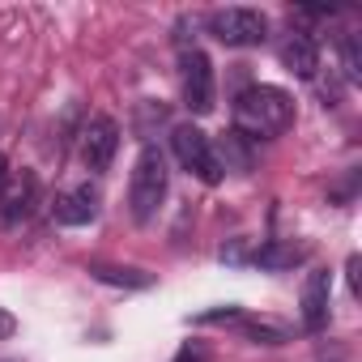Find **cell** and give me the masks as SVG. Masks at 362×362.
<instances>
[{
	"instance_id": "cell-1",
	"label": "cell",
	"mask_w": 362,
	"mask_h": 362,
	"mask_svg": "<svg viewBox=\"0 0 362 362\" xmlns=\"http://www.w3.org/2000/svg\"><path fill=\"white\" fill-rule=\"evenodd\" d=\"M294 124V98L281 86H247L235 98V132L243 141H273Z\"/></svg>"
},
{
	"instance_id": "cell-2",
	"label": "cell",
	"mask_w": 362,
	"mask_h": 362,
	"mask_svg": "<svg viewBox=\"0 0 362 362\" xmlns=\"http://www.w3.org/2000/svg\"><path fill=\"white\" fill-rule=\"evenodd\" d=\"M166 188H170V170H166V158L158 145H145L132 162V175H128V209L136 222H153L162 201H166Z\"/></svg>"
},
{
	"instance_id": "cell-3",
	"label": "cell",
	"mask_w": 362,
	"mask_h": 362,
	"mask_svg": "<svg viewBox=\"0 0 362 362\" xmlns=\"http://www.w3.org/2000/svg\"><path fill=\"white\" fill-rule=\"evenodd\" d=\"M179 90H184V107L192 115H209L218 107V77H214V60L197 47L179 52Z\"/></svg>"
},
{
	"instance_id": "cell-4",
	"label": "cell",
	"mask_w": 362,
	"mask_h": 362,
	"mask_svg": "<svg viewBox=\"0 0 362 362\" xmlns=\"http://www.w3.org/2000/svg\"><path fill=\"white\" fill-rule=\"evenodd\" d=\"M209 35L222 47H260L269 39V18L260 9H247V5L214 9L209 13Z\"/></svg>"
},
{
	"instance_id": "cell-5",
	"label": "cell",
	"mask_w": 362,
	"mask_h": 362,
	"mask_svg": "<svg viewBox=\"0 0 362 362\" xmlns=\"http://www.w3.org/2000/svg\"><path fill=\"white\" fill-rule=\"evenodd\" d=\"M170 149L179 158L188 175H197L201 184H222V170H218V158H214V141L197 128V124H175L170 128Z\"/></svg>"
},
{
	"instance_id": "cell-6",
	"label": "cell",
	"mask_w": 362,
	"mask_h": 362,
	"mask_svg": "<svg viewBox=\"0 0 362 362\" xmlns=\"http://www.w3.org/2000/svg\"><path fill=\"white\" fill-rule=\"evenodd\" d=\"M115 149H119V124L111 115H90L86 128H81V162H86V170L103 175L115 162Z\"/></svg>"
},
{
	"instance_id": "cell-7",
	"label": "cell",
	"mask_w": 362,
	"mask_h": 362,
	"mask_svg": "<svg viewBox=\"0 0 362 362\" xmlns=\"http://www.w3.org/2000/svg\"><path fill=\"white\" fill-rule=\"evenodd\" d=\"M39 205V179L30 170H18L5 179V188H0V222L5 226H18L35 214Z\"/></svg>"
},
{
	"instance_id": "cell-8",
	"label": "cell",
	"mask_w": 362,
	"mask_h": 362,
	"mask_svg": "<svg viewBox=\"0 0 362 362\" xmlns=\"http://www.w3.org/2000/svg\"><path fill=\"white\" fill-rule=\"evenodd\" d=\"M328 307H332V273L328 269H311L303 281V298H298V315L307 332L328 328Z\"/></svg>"
},
{
	"instance_id": "cell-9",
	"label": "cell",
	"mask_w": 362,
	"mask_h": 362,
	"mask_svg": "<svg viewBox=\"0 0 362 362\" xmlns=\"http://www.w3.org/2000/svg\"><path fill=\"white\" fill-rule=\"evenodd\" d=\"M277 60L286 73H294L298 81H311L320 73V43L307 35V30H290L277 47Z\"/></svg>"
},
{
	"instance_id": "cell-10",
	"label": "cell",
	"mask_w": 362,
	"mask_h": 362,
	"mask_svg": "<svg viewBox=\"0 0 362 362\" xmlns=\"http://www.w3.org/2000/svg\"><path fill=\"white\" fill-rule=\"evenodd\" d=\"M98 188H90V184H77V188H69V192H60L56 197V205H52V218H56V226H90L94 218H98Z\"/></svg>"
},
{
	"instance_id": "cell-11",
	"label": "cell",
	"mask_w": 362,
	"mask_h": 362,
	"mask_svg": "<svg viewBox=\"0 0 362 362\" xmlns=\"http://www.w3.org/2000/svg\"><path fill=\"white\" fill-rule=\"evenodd\" d=\"M247 260H252L256 269H264V273H281V269L303 264V260H307V247H303V243H286V239H269V243H260Z\"/></svg>"
},
{
	"instance_id": "cell-12",
	"label": "cell",
	"mask_w": 362,
	"mask_h": 362,
	"mask_svg": "<svg viewBox=\"0 0 362 362\" xmlns=\"http://www.w3.org/2000/svg\"><path fill=\"white\" fill-rule=\"evenodd\" d=\"M90 277L103 281V286H115V290H149L153 286V273L136 269V264H103V260H94Z\"/></svg>"
},
{
	"instance_id": "cell-13",
	"label": "cell",
	"mask_w": 362,
	"mask_h": 362,
	"mask_svg": "<svg viewBox=\"0 0 362 362\" xmlns=\"http://www.w3.org/2000/svg\"><path fill=\"white\" fill-rule=\"evenodd\" d=\"M214 158H218V170L226 175H247L252 170V141H243L239 132H222L214 141Z\"/></svg>"
},
{
	"instance_id": "cell-14",
	"label": "cell",
	"mask_w": 362,
	"mask_h": 362,
	"mask_svg": "<svg viewBox=\"0 0 362 362\" xmlns=\"http://www.w3.org/2000/svg\"><path fill=\"white\" fill-rule=\"evenodd\" d=\"M235 324H239V328H243V337H252L256 345H286V341H290V328H286V324H277V320H269V315H260V320L239 315Z\"/></svg>"
},
{
	"instance_id": "cell-15",
	"label": "cell",
	"mask_w": 362,
	"mask_h": 362,
	"mask_svg": "<svg viewBox=\"0 0 362 362\" xmlns=\"http://www.w3.org/2000/svg\"><path fill=\"white\" fill-rule=\"evenodd\" d=\"M341 69L349 81H362V52H358V35H345L341 39Z\"/></svg>"
},
{
	"instance_id": "cell-16",
	"label": "cell",
	"mask_w": 362,
	"mask_h": 362,
	"mask_svg": "<svg viewBox=\"0 0 362 362\" xmlns=\"http://www.w3.org/2000/svg\"><path fill=\"white\" fill-rule=\"evenodd\" d=\"M170 362H214V354H209V345L205 341H188L184 349H179Z\"/></svg>"
},
{
	"instance_id": "cell-17",
	"label": "cell",
	"mask_w": 362,
	"mask_h": 362,
	"mask_svg": "<svg viewBox=\"0 0 362 362\" xmlns=\"http://www.w3.org/2000/svg\"><path fill=\"white\" fill-rule=\"evenodd\" d=\"M18 332V320H13V311H5V307H0V341H9Z\"/></svg>"
},
{
	"instance_id": "cell-18",
	"label": "cell",
	"mask_w": 362,
	"mask_h": 362,
	"mask_svg": "<svg viewBox=\"0 0 362 362\" xmlns=\"http://www.w3.org/2000/svg\"><path fill=\"white\" fill-rule=\"evenodd\" d=\"M358 269H362V260H358V256H349L345 273H349V290H354V294H358Z\"/></svg>"
},
{
	"instance_id": "cell-19",
	"label": "cell",
	"mask_w": 362,
	"mask_h": 362,
	"mask_svg": "<svg viewBox=\"0 0 362 362\" xmlns=\"http://www.w3.org/2000/svg\"><path fill=\"white\" fill-rule=\"evenodd\" d=\"M5 179H9V162H5V153H0V188H5Z\"/></svg>"
}]
</instances>
